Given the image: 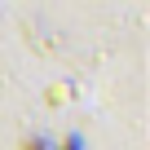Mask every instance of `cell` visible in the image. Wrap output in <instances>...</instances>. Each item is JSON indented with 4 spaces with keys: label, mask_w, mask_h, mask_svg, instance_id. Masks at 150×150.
Wrapping results in <instances>:
<instances>
[{
    "label": "cell",
    "mask_w": 150,
    "mask_h": 150,
    "mask_svg": "<svg viewBox=\"0 0 150 150\" xmlns=\"http://www.w3.org/2000/svg\"><path fill=\"white\" fill-rule=\"evenodd\" d=\"M22 150H49V146H44V141H27Z\"/></svg>",
    "instance_id": "6da1fadb"
}]
</instances>
